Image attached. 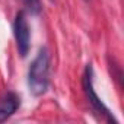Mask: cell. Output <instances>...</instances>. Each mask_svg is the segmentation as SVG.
<instances>
[{"instance_id": "obj_5", "label": "cell", "mask_w": 124, "mask_h": 124, "mask_svg": "<svg viewBox=\"0 0 124 124\" xmlns=\"http://www.w3.org/2000/svg\"><path fill=\"white\" fill-rule=\"evenodd\" d=\"M22 3L32 15H38L41 12V0H22Z\"/></svg>"}, {"instance_id": "obj_3", "label": "cell", "mask_w": 124, "mask_h": 124, "mask_svg": "<svg viewBox=\"0 0 124 124\" xmlns=\"http://www.w3.org/2000/svg\"><path fill=\"white\" fill-rule=\"evenodd\" d=\"M13 32H15L16 47H18L21 57H26L31 48V29H29L28 19L23 10L16 13L15 23H13Z\"/></svg>"}, {"instance_id": "obj_4", "label": "cell", "mask_w": 124, "mask_h": 124, "mask_svg": "<svg viewBox=\"0 0 124 124\" xmlns=\"http://www.w3.org/2000/svg\"><path fill=\"white\" fill-rule=\"evenodd\" d=\"M21 105V98L15 92H8L0 98V123L12 117Z\"/></svg>"}, {"instance_id": "obj_1", "label": "cell", "mask_w": 124, "mask_h": 124, "mask_svg": "<svg viewBox=\"0 0 124 124\" xmlns=\"http://www.w3.org/2000/svg\"><path fill=\"white\" fill-rule=\"evenodd\" d=\"M50 85V53L42 47L28 70V86L32 95L41 96L47 92Z\"/></svg>"}, {"instance_id": "obj_2", "label": "cell", "mask_w": 124, "mask_h": 124, "mask_svg": "<svg viewBox=\"0 0 124 124\" xmlns=\"http://www.w3.org/2000/svg\"><path fill=\"white\" fill-rule=\"evenodd\" d=\"M82 85H83V91L86 93V98H88L89 104L92 105V108L96 111V114L104 117V120H107L108 123H117V120L112 117L109 109L105 107V104L101 101V98L96 95V92L93 89V69H92V64L86 66L85 73H83V79H82Z\"/></svg>"}]
</instances>
